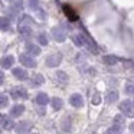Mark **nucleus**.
Returning a JSON list of instances; mask_svg holds the SVG:
<instances>
[{
    "instance_id": "f257e3e1",
    "label": "nucleus",
    "mask_w": 134,
    "mask_h": 134,
    "mask_svg": "<svg viewBox=\"0 0 134 134\" xmlns=\"http://www.w3.org/2000/svg\"><path fill=\"white\" fill-rule=\"evenodd\" d=\"M10 97L13 99H25L27 97V92L23 87H15L10 91Z\"/></svg>"
},
{
    "instance_id": "f03ea898",
    "label": "nucleus",
    "mask_w": 134,
    "mask_h": 134,
    "mask_svg": "<svg viewBox=\"0 0 134 134\" xmlns=\"http://www.w3.org/2000/svg\"><path fill=\"white\" fill-rule=\"evenodd\" d=\"M19 62L25 66H29V68H33L36 66V61L33 59V56H30V53H22L19 56Z\"/></svg>"
},
{
    "instance_id": "7ed1b4c3",
    "label": "nucleus",
    "mask_w": 134,
    "mask_h": 134,
    "mask_svg": "<svg viewBox=\"0 0 134 134\" xmlns=\"http://www.w3.org/2000/svg\"><path fill=\"white\" fill-rule=\"evenodd\" d=\"M52 36H53V39H55L56 42H64L65 38H66V32H65L64 27L56 26V27L52 29Z\"/></svg>"
},
{
    "instance_id": "20e7f679",
    "label": "nucleus",
    "mask_w": 134,
    "mask_h": 134,
    "mask_svg": "<svg viewBox=\"0 0 134 134\" xmlns=\"http://www.w3.org/2000/svg\"><path fill=\"white\" fill-rule=\"evenodd\" d=\"M61 61H62L61 53H53V55H49L46 58V65L51 68H53V66H58V65L61 64Z\"/></svg>"
},
{
    "instance_id": "39448f33",
    "label": "nucleus",
    "mask_w": 134,
    "mask_h": 134,
    "mask_svg": "<svg viewBox=\"0 0 134 134\" xmlns=\"http://www.w3.org/2000/svg\"><path fill=\"white\" fill-rule=\"evenodd\" d=\"M69 104L75 108H81L84 105V98H82L81 94H72L69 97Z\"/></svg>"
},
{
    "instance_id": "423d86ee",
    "label": "nucleus",
    "mask_w": 134,
    "mask_h": 134,
    "mask_svg": "<svg viewBox=\"0 0 134 134\" xmlns=\"http://www.w3.org/2000/svg\"><path fill=\"white\" fill-rule=\"evenodd\" d=\"M62 10H64V13L66 15V18L69 19L71 22L78 20V15H76V12L69 6V4H64V6H62Z\"/></svg>"
},
{
    "instance_id": "0eeeda50",
    "label": "nucleus",
    "mask_w": 134,
    "mask_h": 134,
    "mask_svg": "<svg viewBox=\"0 0 134 134\" xmlns=\"http://www.w3.org/2000/svg\"><path fill=\"white\" fill-rule=\"evenodd\" d=\"M30 127H32V124L29 121H20V122H18V125L15 128H16V133L18 134H26L30 130Z\"/></svg>"
},
{
    "instance_id": "6e6552de",
    "label": "nucleus",
    "mask_w": 134,
    "mask_h": 134,
    "mask_svg": "<svg viewBox=\"0 0 134 134\" xmlns=\"http://www.w3.org/2000/svg\"><path fill=\"white\" fill-rule=\"evenodd\" d=\"M12 74L18 79H20V81H26V79H27V72L23 69V68H13Z\"/></svg>"
},
{
    "instance_id": "1a4fd4ad",
    "label": "nucleus",
    "mask_w": 134,
    "mask_h": 134,
    "mask_svg": "<svg viewBox=\"0 0 134 134\" xmlns=\"http://www.w3.org/2000/svg\"><path fill=\"white\" fill-rule=\"evenodd\" d=\"M131 107H133V102L128 101V99H125V101H122L121 104H120V110H121L125 115H131Z\"/></svg>"
},
{
    "instance_id": "9d476101",
    "label": "nucleus",
    "mask_w": 134,
    "mask_h": 134,
    "mask_svg": "<svg viewBox=\"0 0 134 134\" xmlns=\"http://www.w3.org/2000/svg\"><path fill=\"white\" fill-rule=\"evenodd\" d=\"M23 111H25V107L22 104H16V105H13L12 107V110H10V117H19V115H22L23 114Z\"/></svg>"
},
{
    "instance_id": "9b49d317",
    "label": "nucleus",
    "mask_w": 134,
    "mask_h": 134,
    "mask_svg": "<svg viewBox=\"0 0 134 134\" xmlns=\"http://www.w3.org/2000/svg\"><path fill=\"white\" fill-rule=\"evenodd\" d=\"M13 127H15V124H13L12 118H9L6 115H2V128H4V130H12Z\"/></svg>"
},
{
    "instance_id": "f8f14e48",
    "label": "nucleus",
    "mask_w": 134,
    "mask_h": 134,
    "mask_svg": "<svg viewBox=\"0 0 134 134\" xmlns=\"http://www.w3.org/2000/svg\"><path fill=\"white\" fill-rule=\"evenodd\" d=\"M48 102H49V97H48V94H45V92H39L38 95H36V104H39V105H46Z\"/></svg>"
},
{
    "instance_id": "ddd939ff",
    "label": "nucleus",
    "mask_w": 134,
    "mask_h": 134,
    "mask_svg": "<svg viewBox=\"0 0 134 134\" xmlns=\"http://www.w3.org/2000/svg\"><path fill=\"white\" fill-rule=\"evenodd\" d=\"M19 33H20L23 38H29V36L32 35V29H30L29 26H26V25H20V26H19Z\"/></svg>"
},
{
    "instance_id": "4468645a",
    "label": "nucleus",
    "mask_w": 134,
    "mask_h": 134,
    "mask_svg": "<svg viewBox=\"0 0 134 134\" xmlns=\"http://www.w3.org/2000/svg\"><path fill=\"white\" fill-rule=\"evenodd\" d=\"M13 62H15V58L13 56H4L3 58V61H2V66L6 69V68H12V65H13Z\"/></svg>"
},
{
    "instance_id": "2eb2a0df",
    "label": "nucleus",
    "mask_w": 134,
    "mask_h": 134,
    "mask_svg": "<svg viewBox=\"0 0 134 134\" xmlns=\"http://www.w3.org/2000/svg\"><path fill=\"white\" fill-rule=\"evenodd\" d=\"M51 105H52L53 111H59L62 108V105H64V101H62L61 98H53L52 101H51Z\"/></svg>"
},
{
    "instance_id": "dca6fc26",
    "label": "nucleus",
    "mask_w": 134,
    "mask_h": 134,
    "mask_svg": "<svg viewBox=\"0 0 134 134\" xmlns=\"http://www.w3.org/2000/svg\"><path fill=\"white\" fill-rule=\"evenodd\" d=\"M26 49H27V52L32 53V55H39V53H41L39 46H36V45H33V43H27L26 45Z\"/></svg>"
},
{
    "instance_id": "f3484780",
    "label": "nucleus",
    "mask_w": 134,
    "mask_h": 134,
    "mask_svg": "<svg viewBox=\"0 0 134 134\" xmlns=\"http://www.w3.org/2000/svg\"><path fill=\"white\" fill-rule=\"evenodd\" d=\"M102 61L105 62L107 65H115L117 62H118V59L115 58V56H111V55H105L104 58H102Z\"/></svg>"
},
{
    "instance_id": "a211bd4d",
    "label": "nucleus",
    "mask_w": 134,
    "mask_h": 134,
    "mask_svg": "<svg viewBox=\"0 0 134 134\" xmlns=\"http://www.w3.org/2000/svg\"><path fill=\"white\" fill-rule=\"evenodd\" d=\"M107 98H108V102H115L117 99H118V92H117V91H110Z\"/></svg>"
},
{
    "instance_id": "6ab92c4d",
    "label": "nucleus",
    "mask_w": 134,
    "mask_h": 134,
    "mask_svg": "<svg viewBox=\"0 0 134 134\" xmlns=\"http://www.w3.org/2000/svg\"><path fill=\"white\" fill-rule=\"evenodd\" d=\"M43 82H45V78L41 75V74H38V75L33 76V84L35 85H42Z\"/></svg>"
},
{
    "instance_id": "aec40b11",
    "label": "nucleus",
    "mask_w": 134,
    "mask_h": 134,
    "mask_svg": "<svg viewBox=\"0 0 134 134\" xmlns=\"http://www.w3.org/2000/svg\"><path fill=\"white\" fill-rule=\"evenodd\" d=\"M38 42L41 45H48V38H46V35H45V33H39L38 35Z\"/></svg>"
},
{
    "instance_id": "412c9836",
    "label": "nucleus",
    "mask_w": 134,
    "mask_h": 134,
    "mask_svg": "<svg viewBox=\"0 0 134 134\" xmlns=\"http://www.w3.org/2000/svg\"><path fill=\"white\" fill-rule=\"evenodd\" d=\"M10 26V22L7 18H2V30H7Z\"/></svg>"
},
{
    "instance_id": "4be33fe9",
    "label": "nucleus",
    "mask_w": 134,
    "mask_h": 134,
    "mask_svg": "<svg viewBox=\"0 0 134 134\" xmlns=\"http://www.w3.org/2000/svg\"><path fill=\"white\" fill-rule=\"evenodd\" d=\"M0 99H2V101H0V105H2V108H4L7 105V102H9V98H7L6 94H2V95H0Z\"/></svg>"
},
{
    "instance_id": "5701e85b",
    "label": "nucleus",
    "mask_w": 134,
    "mask_h": 134,
    "mask_svg": "<svg viewBox=\"0 0 134 134\" xmlns=\"http://www.w3.org/2000/svg\"><path fill=\"white\" fill-rule=\"evenodd\" d=\"M27 6H29L30 9L35 10V9H38V7H39V2H38V0H27Z\"/></svg>"
},
{
    "instance_id": "b1692460",
    "label": "nucleus",
    "mask_w": 134,
    "mask_h": 134,
    "mask_svg": "<svg viewBox=\"0 0 134 134\" xmlns=\"http://www.w3.org/2000/svg\"><path fill=\"white\" fill-rule=\"evenodd\" d=\"M56 76H58L61 81H68V75L65 72H62V71H58V72H56Z\"/></svg>"
},
{
    "instance_id": "393cba45",
    "label": "nucleus",
    "mask_w": 134,
    "mask_h": 134,
    "mask_svg": "<svg viewBox=\"0 0 134 134\" xmlns=\"http://www.w3.org/2000/svg\"><path fill=\"white\" fill-rule=\"evenodd\" d=\"M99 102H101V95H99V94H94V97H92V104H94V105H98Z\"/></svg>"
},
{
    "instance_id": "a878e982",
    "label": "nucleus",
    "mask_w": 134,
    "mask_h": 134,
    "mask_svg": "<svg viewBox=\"0 0 134 134\" xmlns=\"http://www.w3.org/2000/svg\"><path fill=\"white\" fill-rule=\"evenodd\" d=\"M122 122H124V120H122V117H121V115H115V117H114V124H117V125H122Z\"/></svg>"
},
{
    "instance_id": "bb28decb",
    "label": "nucleus",
    "mask_w": 134,
    "mask_h": 134,
    "mask_svg": "<svg viewBox=\"0 0 134 134\" xmlns=\"http://www.w3.org/2000/svg\"><path fill=\"white\" fill-rule=\"evenodd\" d=\"M125 92L127 94H134V84H127L125 85Z\"/></svg>"
},
{
    "instance_id": "cd10ccee",
    "label": "nucleus",
    "mask_w": 134,
    "mask_h": 134,
    "mask_svg": "<svg viewBox=\"0 0 134 134\" xmlns=\"http://www.w3.org/2000/svg\"><path fill=\"white\" fill-rule=\"evenodd\" d=\"M130 128H131V130H134V124H131V127H130Z\"/></svg>"
},
{
    "instance_id": "c85d7f7f",
    "label": "nucleus",
    "mask_w": 134,
    "mask_h": 134,
    "mask_svg": "<svg viewBox=\"0 0 134 134\" xmlns=\"http://www.w3.org/2000/svg\"><path fill=\"white\" fill-rule=\"evenodd\" d=\"M133 107H134V101H133Z\"/></svg>"
},
{
    "instance_id": "c756f323",
    "label": "nucleus",
    "mask_w": 134,
    "mask_h": 134,
    "mask_svg": "<svg viewBox=\"0 0 134 134\" xmlns=\"http://www.w3.org/2000/svg\"><path fill=\"white\" fill-rule=\"evenodd\" d=\"M33 134H38V133H33Z\"/></svg>"
}]
</instances>
